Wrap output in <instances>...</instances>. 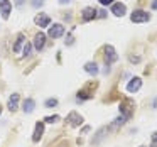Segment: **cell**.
I'll list each match as a JSON object with an SVG mask.
<instances>
[{"label": "cell", "instance_id": "2", "mask_svg": "<svg viewBox=\"0 0 157 147\" xmlns=\"http://www.w3.org/2000/svg\"><path fill=\"white\" fill-rule=\"evenodd\" d=\"M120 112H122V117L130 118L132 113H133V103L130 102V100H123L122 105H120Z\"/></svg>", "mask_w": 157, "mask_h": 147}, {"label": "cell", "instance_id": "24", "mask_svg": "<svg viewBox=\"0 0 157 147\" xmlns=\"http://www.w3.org/2000/svg\"><path fill=\"white\" fill-rule=\"evenodd\" d=\"M152 9H154V10H157V0H154V2H152Z\"/></svg>", "mask_w": 157, "mask_h": 147}, {"label": "cell", "instance_id": "8", "mask_svg": "<svg viewBox=\"0 0 157 147\" xmlns=\"http://www.w3.org/2000/svg\"><path fill=\"white\" fill-rule=\"evenodd\" d=\"M34 22L39 25V27H48L49 22H51V19H49V15H46V14H37L36 19H34Z\"/></svg>", "mask_w": 157, "mask_h": 147}, {"label": "cell", "instance_id": "14", "mask_svg": "<svg viewBox=\"0 0 157 147\" xmlns=\"http://www.w3.org/2000/svg\"><path fill=\"white\" fill-rule=\"evenodd\" d=\"M34 106H36L34 100H32V98H27V100L24 102V112H25V113H31V112H34Z\"/></svg>", "mask_w": 157, "mask_h": 147}, {"label": "cell", "instance_id": "18", "mask_svg": "<svg viewBox=\"0 0 157 147\" xmlns=\"http://www.w3.org/2000/svg\"><path fill=\"white\" fill-rule=\"evenodd\" d=\"M125 117H118V118H115V122H113V127H118V125H123L125 123Z\"/></svg>", "mask_w": 157, "mask_h": 147}, {"label": "cell", "instance_id": "13", "mask_svg": "<svg viewBox=\"0 0 157 147\" xmlns=\"http://www.w3.org/2000/svg\"><path fill=\"white\" fill-rule=\"evenodd\" d=\"M17 105H19V95L17 93H12V96L9 98V110H10V112H15V110H17Z\"/></svg>", "mask_w": 157, "mask_h": 147}, {"label": "cell", "instance_id": "15", "mask_svg": "<svg viewBox=\"0 0 157 147\" xmlns=\"http://www.w3.org/2000/svg\"><path fill=\"white\" fill-rule=\"evenodd\" d=\"M85 71L90 73V75H96V73H98V66H96V63H86Z\"/></svg>", "mask_w": 157, "mask_h": 147}, {"label": "cell", "instance_id": "1", "mask_svg": "<svg viewBox=\"0 0 157 147\" xmlns=\"http://www.w3.org/2000/svg\"><path fill=\"white\" fill-rule=\"evenodd\" d=\"M150 19V14H147V12L144 10H133L132 15H130V21L135 22V24H140V22H147Z\"/></svg>", "mask_w": 157, "mask_h": 147}, {"label": "cell", "instance_id": "12", "mask_svg": "<svg viewBox=\"0 0 157 147\" xmlns=\"http://www.w3.org/2000/svg\"><path fill=\"white\" fill-rule=\"evenodd\" d=\"M125 10H127V7L123 4H113V7H112V12L117 17H123V15H125Z\"/></svg>", "mask_w": 157, "mask_h": 147}, {"label": "cell", "instance_id": "11", "mask_svg": "<svg viewBox=\"0 0 157 147\" xmlns=\"http://www.w3.org/2000/svg\"><path fill=\"white\" fill-rule=\"evenodd\" d=\"M44 44H46V36L39 32V34L34 37V48L37 49V51H41V49L44 48Z\"/></svg>", "mask_w": 157, "mask_h": 147}, {"label": "cell", "instance_id": "9", "mask_svg": "<svg viewBox=\"0 0 157 147\" xmlns=\"http://www.w3.org/2000/svg\"><path fill=\"white\" fill-rule=\"evenodd\" d=\"M10 9H12V5H10L9 0H2V2H0V10H2V17L4 19H9V15H10Z\"/></svg>", "mask_w": 157, "mask_h": 147}, {"label": "cell", "instance_id": "5", "mask_svg": "<svg viewBox=\"0 0 157 147\" xmlns=\"http://www.w3.org/2000/svg\"><path fill=\"white\" fill-rule=\"evenodd\" d=\"M66 120H68V123H69L71 127H79V125L83 123V117L79 115V113H76V112H71Z\"/></svg>", "mask_w": 157, "mask_h": 147}, {"label": "cell", "instance_id": "7", "mask_svg": "<svg viewBox=\"0 0 157 147\" xmlns=\"http://www.w3.org/2000/svg\"><path fill=\"white\" fill-rule=\"evenodd\" d=\"M96 14H98V10H96V9L86 7L85 10H83L81 17H83V21H85V22H88V21H93V19H96Z\"/></svg>", "mask_w": 157, "mask_h": 147}, {"label": "cell", "instance_id": "17", "mask_svg": "<svg viewBox=\"0 0 157 147\" xmlns=\"http://www.w3.org/2000/svg\"><path fill=\"white\" fill-rule=\"evenodd\" d=\"M44 105H46V108H52V106L58 105V100H56V98H49V100H46Z\"/></svg>", "mask_w": 157, "mask_h": 147}, {"label": "cell", "instance_id": "3", "mask_svg": "<svg viewBox=\"0 0 157 147\" xmlns=\"http://www.w3.org/2000/svg\"><path fill=\"white\" fill-rule=\"evenodd\" d=\"M118 59V54L115 52V48L113 46H106L105 48V63L106 64H112Z\"/></svg>", "mask_w": 157, "mask_h": 147}, {"label": "cell", "instance_id": "25", "mask_svg": "<svg viewBox=\"0 0 157 147\" xmlns=\"http://www.w3.org/2000/svg\"><path fill=\"white\" fill-rule=\"evenodd\" d=\"M68 2H71V0H59V4H68Z\"/></svg>", "mask_w": 157, "mask_h": 147}, {"label": "cell", "instance_id": "20", "mask_svg": "<svg viewBox=\"0 0 157 147\" xmlns=\"http://www.w3.org/2000/svg\"><path fill=\"white\" fill-rule=\"evenodd\" d=\"M22 52H24L25 56L31 54V44H27V42H25V46H24V49H22Z\"/></svg>", "mask_w": 157, "mask_h": 147}, {"label": "cell", "instance_id": "23", "mask_svg": "<svg viewBox=\"0 0 157 147\" xmlns=\"http://www.w3.org/2000/svg\"><path fill=\"white\" fill-rule=\"evenodd\" d=\"M34 5L37 7V5H42V0H34Z\"/></svg>", "mask_w": 157, "mask_h": 147}, {"label": "cell", "instance_id": "4", "mask_svg": "<svg viewBox=\"0 0 157 147\" xmlns=\"http://www.w3.org/2000/svg\"><path fill=\"white\" fill-rule=\"evenodd\" d=\"M63 34H64V25H61V24L51 25V29H49V37L58 39V37H61Z\"/></svg>", "mask_w": 157, "mask_h": 147}, {"label": "cell", "instance_id": "6", "mask_svg": "<svg viewBox=\"0 0 157 147\" xmlns=\"http://www.w3.org/2000/svg\"><path fill=\"white\" fill-rule=\"evenodd\" d=\"M140 86H142V79L140 78H133L128 81V85H127V91L128 93H135L140 90Z\"/></svg>", "mask_w": 157, "mask_h": 147}, {"label": "cell", "instance_id": "26", "mask_svg": "<svg viewBox=\"0 0 157 147\" xmlns=\"http://www.w3.org/2000/svg\"><path fill=\"white\" fill-rule=\"evenodd\" d=\"M152 147H157V144H152Z\"/></svg>", "mask_w": 157, "mask_h": 147}, {"label": "cell", "instance_id": "28", "mask_svg": "<svg viewBox=\"0 0 157 147\" xmlns=\"http://www.w3.org/2000/svg\"><path fill=\"white\" fill-rule=\"evenodd\" d=\"M0 2H2V0H0Z\"/></svg>", "mask_w": 157, "mask_h": 147}, {"label": "cell", "instance_id": "10", "mask_svg": "<svg viewBox=\"0 0 157 147\" xmlns=\"http://www.w3.org/2000/svg\"><path fill=\"white\" fill-rule=\"evenodd\" d=\"M42 133H44V123L37 122L36 123V130H34V135H32V140H34V142H39L41 137H42Z\"/></svg>", "mask_w": 157, "mask_h": 147}, {"label": "cell", "instance_id": "19", "mask_svg": "<svg viewBox=\"0 0 157 147\" xmlns=\"http://www.w3.org/2000/svg\"><path fill=\"white\" fill-rule=\"evenodd\" d=\"M46 122H48V123H56V122H58V120H59V115H52V117H46Z\"/></svg>", "mask_w": 157, "mask_h": 147}, {"label": "cell", "instance_id": "22", "mask_svg": "<svg viewBox=\"0 0 157 147\" xmlns=\"http://www.w3.org/2000/svg\"><path fill=\"white\" fill-rule=\"evenodd\" d=\"M152 140H154V144H157V132L152 133Z\"/></svg>", "mask_w": 157, "mask_h": 147}, {"label": "cell", "instance_id": "27", "mask_svg": "<svg viewBox=\"0 0 157 147\" xmlns=\"http://www.w3.org/2000/svg\"><path fill=\"white\" fill-rule=\"evenodd\" d=\"M0 112H2V108H0Z\"/></svg>", "mask_w": 157, "mask_h": 147}, {"label": "cell", "instance_id": "16", "mask_svg": "<svg viewBox=\"0 0 157 147\" xmlns=\"http://www.w3.org/2000/svg\"><path fill=\"white\" fill-rule=\"evenodd\" d=\"M24 42H25L24 36H19V37H17V42H15V46H14V52H21L22 46H25Z\"/></svg>", "mask_w": 157, "mask_h": 147}, {"label": "cell", "instance_id": "21", "mask_svg": "<svg viewBox=\"0 0 157 147\" xmlns=\"http://www.w3.org/2000/svg\"><path fill=\"white\" fill-rule=\"evenodd\" d=\"M115 0H100V4L101 5H110V4H113Z\"/></svg>", "mask_w": 157, "mask_h": 147}]
</instances>
